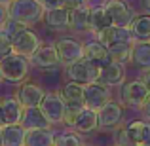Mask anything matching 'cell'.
<instances>
[{"label": "cell", "mask_w": 150, "mask_h": 146, "mask_svg": "<svg viewBox=\"0 0 150 146\" xmlns=\"http://www.w3.org/2000/svg\"><path fill=\"white\" fill-rule=\"evenodd\" d=\"M8 11H10V19H15L30 29L34 23L42 21L46 10L40 0H13L8 6Z\"/></svg>", "instance_id": "1"}, {"label": "cell", "mask_w": 150, "mask_h": 146, "mask_svg": "<svg viewBox=\"0 0 150 146\" xmlns=\"http://www.w3.org/2000/svg\"><path fill=\"white\" fill-rule=\"evenodd\" d=\"M30 68V59L23 55L11 53L4 61H0V80L8 84H23Z\"/></svg>", "instance_id": "2"}, {"label": "cell", "mask_w": 150, "mask_h": 146, "mask_svg": "<svg viewBox=\"0 0 150 146\" xmlns=\"http://www.w3.org/2000/svg\"><path fill=\"white\" fill-rule=\"evenodd\" d=\"M120 97L131 108H143L150 97V89L146 87V84L143 80H131V82H125L122 85Z\"/></svg>", "instance_id": "3"}, {"label": "cell", "mask_w": 150, "mask_h": 146, "mask_svg": "<svg viewBox=\"0 0 150 146\" xmlns=\"http://www.w3.org/2000/svg\"><path fill=\"white\" fill-rule=\"evenodd\" d=\"M55 48H57L63 66H70L86 57V46L82 42L74 40V38H67V36L59 38V40H55Z\"/></svg>", "instance_id": "4"}, {"label": "cell", "mask_w": 150, "mask_h": 146, "mask_svg": "<svg viewBox=\"0 0 150 146\" xmlns=\"http://www.w3.org/2000/svg\"><path fill=\"white\" fill-rule=\"evenodd\" d=\"M67 76L70 78V82H76L80 85H89L99 82V66L84 57L82 61L67 66Z\"/></svg>", "instance_id": "5"}, {"label": "cell", "mask_w": 150, "mask_h": 146, "mask_svg": "<svg viewBox=\"0 0 150 146\" xmlns=\"http://www.w3.org/2000/svg\"><path fill=\"white\" fill-rule=\"evenodd\" d=\"M103 6L106 8L114 27H124V29L131 27L133 19H135V13H133L131 6L125 0H105Z\"/></svg>", "instance_id": "6"}, {"label": "cell", "mask_w": 150, "mask_h": 146, "mask_svg": "<svg viewBox=\"0 0 150 146\" xmlns=\"http://www.w3.org/2000/svg\"><path fill=\"white\" fill-rule=\"evenodd\" d=\"M40 110L44 112V116L50 120L51 125L65 123L67 102L63 101L61 95H57V93H46L44 101H42V104H40Z\"/></svg>", "instance_id": "7"}, {"label": "cell", "mask_w": 150, "mask_h": 146, "mask_svg": "<svg viewBox=\"0 0 150 146\" xmlns=\"http://www.w3.org/2000/svg\"><path fill=\"white\" fill-rule=\"evenodd\" d=\"M110 101H112L110 99V87L99 84V82L86 85V93H84V106L86 108L99 112L103 106H106Z\"/></svg>", "instance_id": "8"}, {"label": "cell", "mask_w": 150, "mask_h": 146, "mask_svg": "<svg viewBox=\"0 0 150 146\" xmlns=\"http://www.w3.org/2000/svg\"><path fill=\"white\" fill-rule=\"evenodd\" d=\"M11 42H13V53L23 55V57H29V59L33 57V55L40 49V46H42L38 34L34 32L33 29L21 30V32H19Z\"/></svg>", "instance_id": "9"}, {"label": "cell", "mask_w": 150, "mask_h": 146, "mask_svg": "<svg viewBox=\"0 0 150 146\" xmlns=\"http://www.w3.org/2000/svg\"><path fill=\"white\" fill-rule=\"evenodd\" d=\"M23 112H25V106L17 101V97H8L0 101V125L2 127L19 125L23 120Z\"/></svg>", "instance_id": "10"}, {"label": "cell", "mask_w": 150, "mask_h": 146, "mask_svg": "<svg viewBox=\"0 0 150 146\" xmlns=\"http://www.w3.org/2000/svg\"><path fill=\"white\" fill-rule=\"evenodd\" d=\"M30 65L34 68H44V70L59 68L61 66V59H59L55 44H42L40 49L30 57Z\"/></svg>", "instance_id": "11"}, {"label": "cell", "mask_w": 150, "mask_h": 146, "mask_svg": "<svg viewBox=\"0 0 150 146\" xmlns=\"http://www.w3.org/2000/svg\"><path fill=\"white\" fill-rule=\"evenodd\" d=\"M143 133H144V121L135 120L127 123L125 127L116 131V146H137L143 144Z\"/></svg>", "instance_id": "12"}, {"label": "cell", "mask_w": 150, "mask_h": 146, "mask_svg": "<svg viewBox=\"0 0 150 146\" xmlns=\"http://www.w3.org/2000/svg\"><path fill=\"white\" fill-rule=\"evenodd\" d=\"M15 97H17V101L21 102L25 108H36V106L42 104V101H44V97H46V91L40 85L25 82V84H21V87L17 89Z\"/></svg>", "instance_id": "13"}, {"label": "cell", "mask_w": 150, "mask_h": 146, "mask_svg": "<svg viewBox=\"0 0 150 146\" xmlns=\"http://www.w3.org/2000/svg\"><path fill=\"white\" fill-rule=\"evenodd\" d=\"M97 40L101 42V44H105L106 48H110V46L114 44H124V42H133V32L131 29H124V27H108V29H105L103 32L97 34ZM135 44V42H133Z\"/></svg>", "instance_id": "14"}, {"label": "cell", "mask_w": 150, "mask_h": 146, "mask_svg": "<svg viewBox=\"0 0 150 146\" xmlns=\"http://www.w3.org/2000/svg\"><path fill=\"white\" fill-rule=\"evenodd\" d=\"M122 118H124V108L120 102L110 101L106 106H103L99 110V121L103 129H116L120 125Z\"/></svg>", "instance_id": "15"}, {"label": "cell", "mask_w": 150, "mask_h": 146, "mask_svg": "<svg viewBox=\"0 0 150 146\" xmlns=\"http://www.w3.org/2000/svg\"><path fill=\"white\" fill-rule=\"evenodd\" d=\"M101 127V121H99V112H95V110H89L84 106V110L80 112V116H78V120L74 121L72 125V131L76 133H93L97 131V129Z\"/></svg>", "instance_id": "16"}, {"label": "cell", "mask_w": 150, "mask_h": 146, "mask_svg": "<svg viewBox=\"0 0 150 146\" xmlns=\"http://www.w3.org/2000/svg\"><path fill=\"white\" fill-rule=\"evenodd\" d=\"M84 46H86V59H89V61H91L93 65H97L99 68L105 66V65H108V63H112L108 48H106L105 44H101L99 40H91Z\"/></svg>", "instance_id": "17"}, {"label": "cell", "mask_w": 150, "mask_h": 146, "mask_svg": "<svg viewBox=\"0 0 150 146\" xmlns=\"http://www.w3.org/2000/svg\"><path fill=\"white\" fill-rule=\"evenodd\" d=\"M99 84L106 87H114V85L124 84V66L118 63H108V65L99 68Z\"/></svg>", "instance_id": "18"}, {"label": "cell", "mask_w": 150, "mask_h": 146, "mask_svg": "<svg viewBox=\"0 0 150 146\" xmlns=\"http://www.w3.org/2000/svg\"><path fill=\"white\" fill-rule=\"evenodd\" d=\"M21 125L27 131H33V129H50V120L44 116V112L40 110V106L36 108H25L23 112V120Z\"/></svg>", "instance_id": "19"}, {"label": "cell", "mask_w": 150, "mask_h": 146, "mask_svg": "<svg viewBox=\"0 0 150 146\" xmlns=\"http://www.w3.org/2000/svg\"><path fill=\"white\" fill-rule=\"evenodd\" d=\"M42 21L50 27V29H67L70 27V10L67 8H53V10H46Z\"/></svg>", "instance_id": "20"}, {"label": "cell", "mask_w": 150, "mask_h": 146, "mask_svg": "<svg viewBox=\"0 0 150 146\" xmlns=\"http://www.w3.org/2000/svg\"><path fill=\"white\" fill-rule=\"evenodd\" d=\"M70 29L76 32L91 30V6H84L70 11Z\"/></svg>", "instance_id": "21"}, {"label": "cell", "mask_w": 150, "mask_h": 146, "mask_svg": "<svg viewBox=\"0 0 150 146\" xmlns=\"http://www.w3.org/2000/svg\"><path fill=\"white\" fill-rule=\"evenodd\" d=\"M129 29L133 32V42H150V13L135 15Z\"/></svg>", "instance_id": "22"}, {"label": "cell", "mask_w": 150, "mask_h": 146, "mask_svg": "<svg viewBox=\"0 0 150 146\" xmlns=\"http://www.w3.org/2000/svg\"><path fill=\"white\" fill-rule=\"evenodd\" d=\"M55 137L51 129H33L27 131L25 146H55Z\"/></svg>", "instance_id": "23"}, {"label": "cell", "mask_w": 150, "mask_h": 146, "mask_svg": "<svg viewBox=\"0 0 150 146\" xmlns=\"http://www.w3.org/2000/svg\"><path fill=\"white\" fill-rule=\"evenodd\" d=\"M84 93H86V85H80L76 82H69L61 87L59 95L63 97V101L67 104H84Z\"/></svg>", "instance_id": "24"}, {"label": "cell", "mask_w": 150, "mask_h": 146, "mask_svg": "<svg viewBox=\"0 0 150 146\" xmlns=\"http://www.w3.org/2000/svg\"><path fill=\"white\" fill-rule=\"evenodd\" d=\"M112 27V19H110L106 8L99 4V6H91V32L99 34L105 29Z\"/></svg>", "instance_id": "25"}, {"label": "cell", "mask_w": 150, "mask_h": 146, "mask_svg": "<svg viewBox=\"0 0 150 146\" xmlns=\"http://www.w3.org/2000/svg\"><path fill=\"white\" fill-rule=\"evenodd\" d=\"M2 137H4V146H25L27 129L21 123L8 125V127H2Z\"/></svg>", "instance_id": "26"}, {"label": "cell", "mask_w": 150, "mask_h": 146, "mask_svg": "<svg viewBox=\"0 0 150 146\" xmlns=\"http://www.w3.org/2000/svg\"><path fill=\"white\" fill-rule=\"evenodd\" d=\"M131 63L139 68L150 70V42H135L133 44Z\"/></svg>", "instance_id": "27"}, {"label": "cell", "mask_w": 150, "mask_h": 146, "mask_svg": "<svg viewBox=\"0 0 150 146\" xmlns=\"http://www.w3.org/2000/svg\"><path fill=\"white\" fill-rule=\"evenodd\" d=\"M110 57H112V63H118V65H125V63L131 61L133 55V42H124V44H114L108 48Z\"/></svg>", "instance_id": "28"}, {"label": "cell", "mask_w": 150, "mask_h": 146, "mask_svg": "<svg viewBox=\"0 0 150 146\" xmlns=\"http://www.w3.org/2000/svg\"><path fill=\"white\" fill-rule=\"evenodd\" d=\"M55 146H86V144L84 139L76 131H65V133H57Z\"/></svg>", "instance_id": "29"}, {"label": "cell", "mask_w": 150, "mask_h": 146, "mask_svg": "<svg viewBox=\"0 0 150 146\" xmlns=\"http://www.w3.org/2000/svg\"><path fill=\"white\" fill-rule=\"evenodd\" d=\"M11 53H13V42H11V38L0 29V61L10 57Z\"/></svg>", "instance_id": "30"}, {"label": "cell", "mask_w": 150, "mask_h": 146, "mask_svg": "<svg viewBox=\"0 0 150 146\" xmlns=\"http://www.w3.org/2000/svg\"><path fill=\"white\" fill-rule=\"evenodd\" d=\"M25 29H29V27H25V25H21L19 21H15V19H8L6 23H4V27H2V30L8 34V36L13 40L15 36H17L21 30H25Z\"/></svg>", "instance_id": "31"}, {"label": "cell", "mask_w": 150, "mask_h": 146, "mask_svg": "<svg viewBox=\"0 0 150 146\" xmlns=\"http://www.w3.org/2000/svg\"><path fill=\"white\" fill-rule=\"evenodd\" d=\"M84 110V104H67V114H65V125L72 127L74 121L78 120L80 112Z\"/></svg>", "instance_id": "32"}, {"label": "cell", "mask_w": 150, "mask_h": 146, "mask_svg": "<svg viewBox=\"0 0 150 146\" xmlns=\"http://www.w3.org/2000/svg\"><path fill=\"white\" fill-rule=\"evenodd\" d=\"M63 6L72 11V10H78V8L88 6V0H63Z\"/></svg>", "instance_id": "33"}, {"label": "cell", "mask_w": 150, "mask_h": 146, "mask_svg": "<svg viewBox=\"0 0 150 146\" xmlns=\"http://www.w3.org/2000/svg\"><path fill=\"white\" fill-rule=\"evenodd\" d=\"M42 6H44V10H53V8H65V6H63V0H42Z\"/></svg>", "instance_id": "34"}, {"label": "cell", "mask_w": 150, "mask_h": 146, "mask_svg": "<svg viewBox=\"0 0 150 146\" xmlns=\"http://www.w3.org/2000/svg\"><path fill=\"white\" fill-rule=\"evenodd\" d=\"M10 19V11H8V6H2L0 4V29L4 27V23Z\"/></svg>", "instance_id": "35"}, {"label": "cell", "mask_w": 150, "mask_h": 146, "mask_svg": "<svg viewBox=\"0 0 150 146\" xmlns=\"http://www.w3.org/2000/svg\"><path fill=\"white\" fill-rule=\"evenodd\" d=\"M143 144L150 146V120L144 121V133H143Z\"/></svg>", "instance_id": "36"}, {"label": "cell", "mask_w": 150, "mask_h": 146, "mask_svg": "<svg viewBox=\"0 0 150 146\" xmlns=\"http://www.w3.org/2000/svg\"><path fill=\"white\" fill-rule=\"evenodd\" d=\"M143 112H144V116L150 120V97H148V101H146V104L143 106Z\"/></svg>", "instance_id": "37"}, {"label": "cell", "mask_w": 150, "mask_h": 146, "mask_svg": "<svg viewBox=\"0 0 150 146\" xmlns=\"http://www.w3.org/2000/svg\"><path fill=\"white\" fill-rule=\"evenodd\" d=\"M143 82L146 84V87L150 89V70H146V72H144V76H143Z\"/></svg>", "instance_id": "38"}, {"label": "cell", "mask_w": 150, "mask_h": 146, "mask_svg": "<svg viewBox=\"0 0 150 146\" xmlns=\"http://www.w3.org/2000/svg\"><path fill=\"white\" fill-rule=\"evenodd\" d=\"M11 2H13V0H0V4H2V6H10Z\"/></svg>", "instance_id": "39"}, {"label": "cell", "mask_w": 150, "mask_h": 146, "mask_svg": "<svg viewBox=\"0 0 150 146\" xmlns=\"http://www.w3.org/2000/svg\"><path fill=\"white\" fill-rule=\"evenodd\" d=\"M0 146H4V137H2V129H0Z\"/></svg>", "instance_id": "40"}, {"label": "cell", "mask_w": 150, "mask_h": 146, "mask_svg": "<svg viewBox=\"0 0 150 146\" xmlns=\"http://www.w3.org/2000/svg\"><path fill=\"white\" fill-rule=\"evenodd\" d=\"M144 6H146L148 10H150V0H144Z\"/></svg>", "instance_id": "41"}, {"label": "cell", "mask_w": 150, "mask_h": 146, "mask_svg": "<svg viewBox=\"0 0 150 146\" xmlns=\"http://www.w3.org/2000/svg\"><path fill=\"white\" fill-rule=\"evenodd\" d=\"M137 146H144V144H137Z\"/></svg>", "instance_id": "42"}, {"label": "cell", "mask_w": 150, "mask_h": 146, "mask_svg": "<svg viewBox=\"0 0 150 146\" xmlns=\"http://www.w3.org/2000/svg\"><path fill=\"white\" fill-rule=\"evenodd\" d=\"M0 129H2V125H0Z\"/></svg>", "instance_id": "43"}, {"label": "cell", "mask_w": 150, "mask_h": 146, "mask_svg": "<svg viewBox=\"0 0 150 146\" xmlns=\"http://www.w3.org/2000/svg\"><path fill=\"white\" fill-rule=\"evenodd\" d=\"M0 82H2V80H0Z\"/></svg>", "instance_id": "44"}]
</instances>
